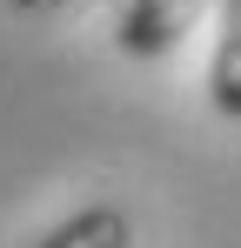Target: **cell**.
<instances>
[{
	"label": "cell",
	"mask_w": 241,
	"mask_h": 248,
	"mask_svg": "<svg viewBox=\"0 0 241 248\" xmlns=\"http://www.w3.org/2000/svg\"><path fill=\"white\" fill-rule=\"evenodd\" d=\"M34 248H134V215L120 202H87L67 221H54Z\"/></svg>",
	"instance_id": "cell-2"
},
{
	"label": "cell",
	"mask_w": 241,
	"mask_h": 248,
	"mask_svg": "<svg viewBox=\"0 0 241 248\" xmlns=\"http://www.w3.org/2000/svg\"><path fill=\"white\" fill-rule=\"evenodd\" d=\"M208 7H221V0H127V14H120V54H134V61H154L167 47H181V34L195 27Z\"/></svg>",
	"instance_id": "cell-1"
},
{
	"label": "cell",
	"mask_w": 241,
	"mask_h": 248,
	"mask_svg": "<svg viewBox=\"0 0 241 248\" xmlns=\"http://www.w3.org/2000/svg\"><path fill=\"white\" fill-rule=\"evenodd\" d=\"M221 34H214V61H208V101L221 121H241V0H221Z\"/></svg>",
	"instance_id": "cell-3"
}]
</instances>
